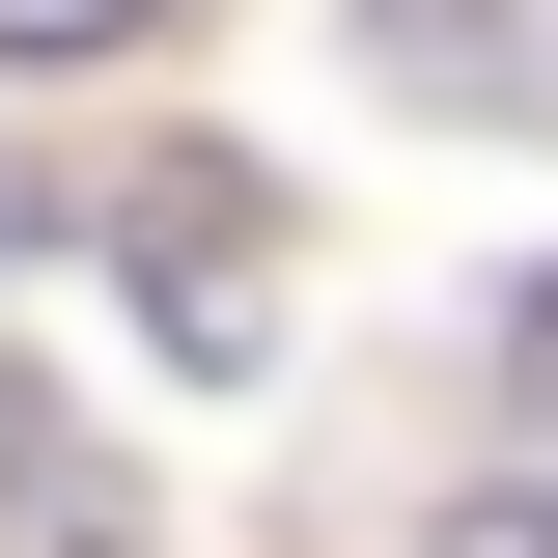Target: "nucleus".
<instances>
[{"label": "nucleus", "mask_w": 558, "mask_h": 558, "mask_svg": "<svg viewBox=\"0 0 558 558\" xmlns=\"http://www.w3.org/2000/svg\"><path fill=\"white\" fill-rule=\"evenodd\" d=\"M363 84H418V112H502V140H558V0H363Z\"/></svg>", "instance_id": "obj_1"}, {"label": "nucleus", "mask_w": 558, "mask_h": 558, "mask_svg": "<svg viewBox=\"0 0 558 558\" xmlns=\"http://www.w3.org/2000/svg\"><path fill=\"white\" fill-rule=\"evenodd\" d=\"M112 28H168V0H0V57H112Z\"/></svg>", "instance_id": "obj_3"}, {"label": "nucleus", "mask_w": 558, "mask_h": 558, "mask_svg": "<svg viewBox=\"0 0 558 558\" xmlns=\"http://www.w3.org/2000/svg\"><path fill=\"white\" fill-rule=\"evenodd\" d=\"M0 558H140V475H84V447L0 418Z\"/></svg>", "instance_id": "obj_2"}, {"label": "nucleus", "mask_w": 558, "mask_h": 558, "mask_svg": "<svg viewBox=\"0 0 558 558\" xmlns=\"http://www.w3.org/2000/svg\"><path fill=\"white\" fill-rule=\"evenodd\" d=\"M0 252H28V196H0Z\"/></svg>", "instance_id": "obj_4"}]
</instances>
